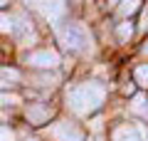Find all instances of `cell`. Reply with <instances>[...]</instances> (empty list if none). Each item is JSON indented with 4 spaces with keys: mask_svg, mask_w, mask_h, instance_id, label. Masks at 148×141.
I'll return each instance as SVG.
<instances>
[{
    "mask_svg": "<svg viewBox=\"0 0 148 141\" xmlns=\"http://www.w3.org/2000/svg\"><path fill=\"white\" fill-rule=\"evenodd\" d=\"M104 87L96 82H89V84H77V87H72L67 92V102L69 106H72L77 114L86 116L91 114V111H96L101 106V102H104Z\"/></svg>",
    "mask_w": 148,
    "mask_h": 141,
    "instance_id": "obj_1",
    "label": "cell"
},
{
    "mask_svg": "<svg viewBox=\"0 0 148 141\" xmlns=\"http://www.w3.org/2000/svg\"><path fill=\"white\" fill-rule=\"evenodd\" d=\"M62 40H64V45H67L69 50H74V52H84L91 45V37H89V32H86V27L79 25V22H72V25L64 27Z\"/></svg>",
    "mask_w": 148,
    "mask_h": 141,
    "instance_id": "obj_2",
    "label": "cell"
},
{
    "mask_svg": "<svg viewBox=\"0 0 148 141\" xmlns=\"http://www.w3.org/2000/svg\"><path fill=\"white\" fill-rule=\"evenodd\" d=\"M49 136L54 141H84V131L72 121H59L49 129Z\"/></svg>",
    "mask_w": 148,
    "mask_h": 141,
    "instance_id": "obj_3",
    "label": "cell"
},
{
    "mask_svg": "<svg viewBox=\"0 0 148 141\" xmlns=\"http://www.w3.org/2000/svg\"><path fill=\"white\" fill-rule=\"evenodd\" d=\"M27 64L40 67V69H52V67L59 64V55L54 50H37V52H32L27 57Z\"/></svg>",
    "mask_w": 148,
    "mask_h": 141,
    "instance_id": "obj_4",
    "label": "cell"
},
{
    "mask_svg": "<svg viewBox=\"0 0 148 141\" xmlns=\"http://www.w3.org/2000/svg\"><path fill=\"white\" fill-rule=\"evenodd\" d=\"M40 8L49 22H59V17L64 15V0H42Z\"/></svg>",
    "mask_w": 148,
    "mask_h": 141,
    "instance_id": "obj_5",
    "label": "cell"
},
{
    "mask_svg": "<svg viewBox=\"0 0 148 141\" xmlns=\"http://www.w3.org/2000/svg\"><path fill=\"white\" fill-rule=\"evenodd\" d=\"M49 114H52V109H49L47 104H32L30 109H27L30 124H45V121L49 119Z\"/></svg>",
    "mask_w": 148,
    "mask_h": 141,
    "instance_id": "obj_6",
    "label": "cell"
},
{
    "mask_svg": "<svg viewBox=\"0 0 148 141\" xmlns=\"http://www.w3.org/2000/svg\"><path fill=\"white\" fill-rule=\"evenodd\" d=\"M114 141H141V139H138L136 129H131V126H119L114 131Z\"/></svg>",
    "mask_w": 148,
    "mask_h": 141,
    "instance_id": "obj_7",
    "label": "cell"
},
{
    "mask_svg": "<svg viewBox=\"0 0 148 141\" xmlns=\"http://www.w3.org/2000/svg\"><path fill=\"white\" fill-rule=\"evenodd\" d=\"M138 5H141V0H123L121 5H119V15H121V17L133 15V12L138 10Z\"/></svg>",
    "mask_w": 148,
    "mask_h": 141,
    "instance_id": "obj_8",
    "label": "cell"
},
{
    "mask_svg": "<svg viewBox=\"0 0 148 141\" xmlns=\"http://www.w3.org/2000/svg\"><path fill=\"white\" fill-rule=\"evenodd\" d=\"M136 82L141 84V87H148V64H141V67L136 69Z\"/></svg>",
    "mask_w": 148,
    "mask_h": 141,
    "instance_id": "obj_9",
    "label": "cell"
},
{
    "mask_svg": "<svg viewBox=\"0 0 148 141\" xmlns=\"http://www.w3.org/2000/svg\"><path fill=\"white\" fill-rule=\"evenodd\" d=\"M131 109L136 111V114H148V104H146V99H143V97H136V99H133Z\"/></svg>",
    "mask_w": 148,
    "mask_h": 141,
    "instance_id": "obj_10",
    "label": "cell"
},
{
    "mask_svg": "<svg viewBox=\"0 0 148 141\" xmlns=\"http://www.w3.org/2000/svg\"><path fill=\"white\" fill-rule=\"evenodd\" d=\"M12 30H15V22H12V17L0 15V32H12Z\"/></svg>",
    "mask_w": 148,
    "mask_h": 141,
    "instance_id": "obj_11",
    "label": "cell"
},
{
    "mask_svg": "<svg viewBox=\"0 0 148 141\" xmlns=\"http://www.w3.org/2000/svg\"><path fill=\"white\" fill-rule=\"evenodd\" d=\"M131 35H133L131 22H123V25H119V40H128Z\"/></svg>",
    "mask_w": 148,
    "mask_h": 141,
    "instance_id": "obj_12",
    "label": "cell"
},
{
    "mask_svg": "<svg viewBox=\"0 0 148 141\" xmlns=\"http://www.w3.org/2000/svg\"><path fill=\"white\" fill-rule=\"evenodd\" d=\"M17 102L20 99H17L15 94H0V106L3 104H17Z\"/></svg>",
    "mask_w": 148,
    "mask_h": 141,
    "instance_id": "obj_13",
    "label": "cell"
},
{
    "mask_svg": "<svg viewBox=\"0 0 148 141\" xmlns=\"http://www.w3.org/2000/svg\"><path fill=\"white\" fill-rule=\"evenodd\" d=\"M0 141H12V131L5 129V126H0Z\"/></svg>",
    "mask_w": 148,
    "mask_h": 141,
    "instance_id": "obj_14",
    "label": "cell"
},
{
    "mask_svg": "<svg viewBox=\"0 0 148 141\" xmlns=\"http://www.w3.org/2000/svg\"><path fill=\"white\" fill-rule=\"evenodd\" d=\"M136 131H138V139H141V141H148V129H146L143 124H138Z\"/></svg>",
    "mask_w": 148,
    "mask_h": 141,
    "instance_id": "obj_15",
    "label": "cell"
},
{
    "mask_svg": "<svg viewBox=\"0 0 148 141\" xmlns=\"http://www.w3.org/2000/svg\"><path fill=\"white\" fill-rule=\"evenodd\" d=\"M3 5H8V0H0V8H3Z\"/></svg>",
    "mask_w": 148,
    "mask_h": 141,
    "instance_id": "obj_16",
    "label": "cell"
},
{
    "mask_svg": "<svg viewBox=\"0 0 148 141\" xmlns=\"http://www.w3.org/2000/svg\"><path fill=\"white\" fill-rule=\"evenodd\" d=\"M111 3H116V0H111Z\"/></svg>",
    "mask_w": 148,
    "mask_h": 141,
    "instance_id": "obj_17",
    "label": "cell"
}]
</instances>
